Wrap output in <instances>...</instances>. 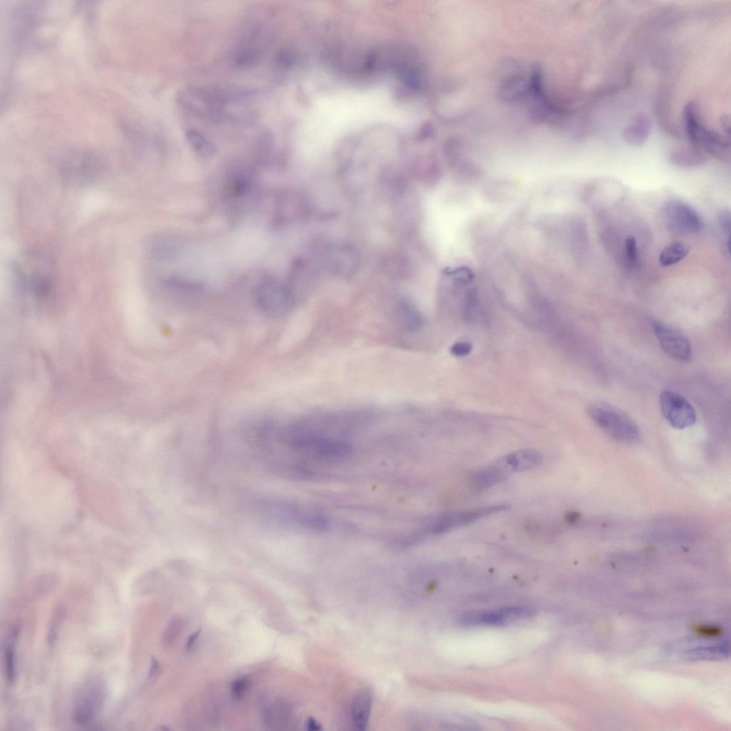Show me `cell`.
<instances>
[{"label": "cell", "mask_w": 731, "mask_h": 731, "mask_svg": "<svg viewBox=\"0 0 731 731\" xmlns=\"http://www.w3.org/2000/svg\"><path fill=\"white\" fill-rule=\"evenodd\" d=\"M624 254L628 265L632 268L638 264L637 241L633 236H628L624 242Z\"/></svg>", "instance_id": "obj_17"}, {"label": "cell", "mask_w": 731, "mask_h": 731, "mask_svg": "<svg viewBox=\"0 0 731 731\" xmlns=\"http://www.w3.org/2000/svg\"><path fill=\"white\" fill-rule=\"evenodd\" d=\"M61 617H63V613L62 612H58L57 614H56V616L54 617V619L53 620V623H52V624L51 626V628H50V630H49V638H48V641H49V643L50 646L53 645V643L55 641L56 635L57 633L56 629H58V628H59L60 624H61Z\"/></svg>", "instance_id": "obj_21"}, {"label": "cell", "mask_w": 731, "mask_h": 731, "mask_svg": "<svg viewBox=\"0 0 731 731\" xmlns=\"http://www.w3.org/2000/svg\"><path fill=\"white\" fill-rule=\"evenodd\" d=\"M200 633H201V630L199 629V630L197 631L194 633H193L189 638L188 641L187 642V651H190V650H191L192 649V647L195 645V642H196L197 638H199V636L200 635Z\"/></svg>", "instance_id": "obj_23"}, {"label": "cell", "mask_w": 731, "mask_h": 731, "mask_svg": "<svg viewBox=\"0 0 731 731\" xmlns=\"http://www.w3.org/2000/svg\"><path fill=\"white\" fill-rule=\"evenodd\" d=\"M5 668L7 680L9 684L13 685L15 684L16 679L15 648L13 642L8 643L6 648Z\"/></svg>", "instance_id": "obj_16"}, {"label": "cell", "mask_w": 731, "mask_h": 731, "mask_svg": "<svg viewBox=\"0 0 731 731\" xmlns=\"http://www.w3.org/2000/svg\"><path fill=\"white\" fill-rule=\"evenodd\" d=\"M372 706V698L368 691H362L355 698L352 707L353 719L359 730L367 725Z\"/></svg>", "instance_id": "obj_13"}, {"label": "cell", "mask_w": 731, "mask_h": 731, "mask_svg": "<svg viewBox=\"0 0 731 731\" xmlns=\"http://www.w3.org/2000/svg\"><path fill=\"white\" fill-rule=\"evenodd\" d=\"M106 697L105 686L102 679H87L79 688L75 698L72 718L79 725L89 724L99 714Z\"/></svg>", "instance_id": "obj_4"}, {"label": "cell", "mask_w": 731, "mask_h": 731, "mask_svg": "<svg viewBox=\"0 0 731 731\" xmlns=\"http://www.w3.org/2000/svg\"><path fill=\"white\" fill-rule=\"evenodd\" d=\"M151 667L150 670V677L151 679H155L161 672V666L157 659L153 658L151 662Z\"/></svg>", "instance_id": "obj_22"}, {"label": "cell", "mask_w": 731, "mask_h": 731, "mask_svg": "<svg viewBox=\"0 0 731 731\" xmlns=\"http://www.w3.org/2000/svg\"><path fill=\"white\" fill-rule=\"evenodd\" d=\"M718 222L720 226L724 233V236L725 238V244L728 254H730L731 225L730 213L728 210L721 212L718 215Z\"/></svg>", "instance_id": "obj_18"}, {"label": "cell", "mask_w": 731, "mask_h": 731, "mask_svg": "<svg viewBox=\"0 0 731 731\" xmlns=\"http://www.w3.org/2000/svg\"><path fill=\"white\" fill-rule=\"evenodd\" d=\"M186 139L194 153L203 158H209L215 153L213 143L201 132L190 129L187 130Z\"/></svg>", "instance_id": "obj_14"}, {"label": "cell", "mask_w": 731, "mask_h": 731, "mask_svg": "<svg viewBox=\"0 0 731 731\" xmlns=\"http://www.w3.org/2000/svg\"><path fill=\"white\" fill-rule=\"evenodd\" d=\"M663 217L668 229L678 235H693L704 226L697 212L680 200L668 202L663 210Z\"/></svg>", "instance_id": "obj_6"}, {"label": "cell", "mask_w": 731, "mask_h": 731, "mask_svg": "<svg viewBox=\"0 0 731 731\" xmlns=\"http://www.w3.org/2000/svg\"><path fill=\"white\" fill-rule=\"evenodd\" d=\"M669 162L679 168H695L705 165L707 159L703 153L693 148L672 151Z\"/></svg>", "instance_id": "obj_12"}, {"label": "cell", "mask_w": 731, "mask_h": 731, "mask_svg": "<svg viewBox=\"0 0 731 731\" xmlns=\"http://www.w3.org/2000/svg\"><path fill=\"white\" fill-rule=\"evenodd\" d=\"M307 728L311 730H317L321 729L320 725L313 718H309L307 721Z\"/></svg>", "instance_id": "obj_24"}, {"label": "cell", "mask_w": 731, "mask_h": 731, "mask_svg": "<svg viewBox=\"0 0 731 731\" xmlns=\"http://www.w3.org/2000/svg\"><path fill=\"white\" fill-rule=\"evenodd\" d=\"M507 505L479 507L470 510L452 511L433 517L413 532L419 542L428 536H437L449 532L454 529L472 524L482 518L502 512L509 509Z\"/></svg>", "instance_id": "obj_2"}, {"label": "cell", "mask_w": 731, "mask_h": 731, "mask_svg": "<svg viewBox=\"0 0 731 731\" xmlns=\"http://www.w3.org/2000/svg\"><path fill=\"white\" fill-rule=\"evenodd\" d=\"M248 687V679L245 678L238 679L236 682H233L231 686L233 695H235L236 698H240L243 697Z\"/></svg>", "instance_id": "obj_20"}, {"label": "cell", "mask_w": 731, "mask_h": 731, "mask_svg": "<svg viewBox=\"0 0 731 731\" xmlns=\"http://www.w3.org/2000/svg\"><path fill=\"white\" fill-rule=\"evenodd\" d=\"M654 333L664 352L672 359L688 362L692 356L691 343L679 330L661 323L654 325Z\"/></svg>", "instance_id": "obj_10"}, {"label": "cell", "mask_w": 731, "mask_h": 731, "mask_svg": "<svg viewBox=\"0 0 731 731\" xmlns=\"http://www.w3.org/2000/svg\"><path fill=\"white\" fill-rule=\"evenodd\" d=\"M292 291L285 284L273 279L261 282L255 291V302L262 313L277 317L284 314L292 303Z\"/></svg>", "instance_id": "obj_5"}, {"label": "cell", "mask_w": 731, "mask_h": 731, "mask_svg": "<svg viewBox=\"0 0 731 731\" xmlns=\"http://www.w3.org/2000/svg\"><path fill=\"white\" fill-rule=\"evenodd\" d=\"M588 412L592 420L617 440L628 444L639 441L640 431L638 426L618 408L597 402L590 405Z\"/></svg>", "instance_id": "obj_3"}, {"label": "cell", "mask_w": 731, "mask_h": 731, "mask_svg": "<svg viewBox=\"0 0 731 731\" xmlns=\"http://www.w3.org/2000/svg\"><path fill=\"white\" fill-rule=\"evenodd\" d=\"M690 247L682 242H675L666 246L660 253L659 261L663 267L678 264L689 254Z\"/></svg>", "instance_id": "obj_15"}, {"label": "cell", "mask_w": 731, "mask_h": 731, "mask_svg": "<svg viewBox=\"0 0 731 731\" xmlns=\"http://www.w3.org/2000/svg\"><path fill=\"white\" fill-rule=\"evenodd\" d=\"M650 128L651 122L648 116L645 114H638L626 128L624 138L630 144L640 146L647 140Z\"/></svg>", "instance_id": "obj_11"}, {"label": "cell", "mask_w": 731, "mask_h": 731, "mask_svg": "<svg viewBox=\"0 0 731 731\" xmlns=\"http://www.w3.org/2000/svg\"><path fill=\"white\" fill-rule=\"evenodd\" d=\"M660 404L665 419L672 427L684 429L695 424V409L681 394L665 391L661 394Z\"/></svg>", "instance_id": "obj_8"}, {"label": "cell", "mask_w": 731, "mask_h": 731, "mask_svg": "<svg viewBox=\"0 0 731 731\" xmlns=\"http://www.w3.org/2000/svg\"><path fill=\"white\" fill-rule=\"evenodd\" d=\"M472 351V345L465 341H459L451 347L452 355L458 357H463L470 355Z\"/></svg>", "instance_id": "obj_19"}, {"label": "cell", "mask_w": 731, "mask_h": 731, "mask_svg": "<svg viewBox=\"0 0 731 731\" xmlns=\"http://www.w3.org/2000/svg\"><path fill=\"white\" fill-rule=\"evenodd\" d=\"M684 122L687 137L693 148L722 161L730 160L729 137L710 130L702 122L695 102H691L685 107Z\"/></svg>", "instance_id": "obj_1"}, {"label": "cell", "mask_w": 731, "mask_h": 731, "mask_svg": "<svg viewBox=\"0 0 731 731\" xmlns=\"http://www.w3.org/2000/svg\"><path fill=\"white\" fill-rule=\"evenodd\" d=\"M534 610L528 607H510L500 610L472 611L464 614L459 623L465 626H502L530 617Z\"/></svg>", "instance_id": "obj_7"}, {"label": "cell", "mask_w": 731, "mask_h": 731, "mask_svg": "<svg viewBox=\"0 0 731 731\" xmlns=\"http://www.w3.org/2000/svg\"><path fill=\"white\" fill-rule=\"evenodd\" d=\"M514 452L478 472L472 478V485L477 490H484L499 484L512 475L521 472Z\"/></svg>", "instance_id": "obj_9"}]
</instances>
